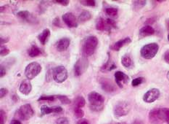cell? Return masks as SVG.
<instances>
[{"instance_id": "6da1fadb", "label": "cell", "mask_w": 169, "mask_h": 124, "mask_svg": "<svg viewBox=\"0 0 169 124\" xmlns=\"http://www.w3.org/2000/svg\"><path fill=\"white\" fill-rule=\"evenodd\" d=\"M88 99L92 110L95 111H100L102 110L104 98L101 94L96 91H92L88 95Z\"/></svg>"}, {"instance_id": "7a4b0ae2", "label": "cell", "mask_w": 169, "mask_h": 124, "mask_svg": "<svg viewBox=\"0 0 169 124\" xmlns=\"http://www.w3.org/2000/svg\"><path fill=\"white\" fill-rule=\"evenodd\" d=\"M98 45L97 38L94 36H89L85 40L83 51L87 56H92L94 53Z\"/></svg>"}, {"instance_id": "3957f363", "label": "cell", "mask_w": 169, "mask_h": 124, "mask_svg": "<svg viewBox=\"0 0 169 124\" xmlns=\"http://www.w3.org/2000/svg\"><path fill=\"white\" fill-rule=\"evenodd\" d=\"M159 46L156 43H150L143 46L141 49L140 53L145 59H151L153 57H155L157 51H158Z\"/></svg>"}, {"instance_id": "277c9868", "label": "cell", "mask_w": 169, "mask_h": 124, "mask_svg": "<svg viewBox=\"0 0 169 124\" xmlns=\"http://www.w3.org/2000/svg\"><path fill=\"white\" fill-rule=\"evenodd\" d=\"M42 71V66L37 62H31L25 69V75L28 80H32L36 78Z\"/></svg>"}, {"instance_id": "5b68a950", "label": "cell", "mask_w": 169, "mask_h": 124, "mask_svg": "<svg viewBox=\"0 0 169 124\" xmlns=\"http://www.w3.org/2000/svg\"><path fill=\"white\" fill-rule=\"evenodd\" d=\"M52 77L56 82L62 83L67 80L68 74H67V71L65 67L58 66L53 69Z\"/></svg>"}, {"instance_id": "8992f818", "label": "cell", "mask_w": 169, "mask_h": 124, "mask_svg": "<svg viewBox=\"0 0 169 124\" xmlns=\"http://www.w3.org/2000/svg\"><path fill=\"white\" fill-rule=\"evenodd\" d=\"M33 114H34V112H33V110L31 107V105H29V104H26V105H22L19 108V110H17L18 117L21 120L23 121H27L31 118H32Z\"/></svg>"}, {"instance_id": "52a82bcc", "label": "cell", "mask_w": 169, "mask_h": 124, "mask_svg": "<svg viewBox=\"0 0 169 124\" xmlns=\"http://www.w3.org/2000/svg\"><path fill=\"white\" fill-rule=\"evenodd\" d=\"M89 67V62L85 57L80 58L74 65V73L76 76H81L84 74Z\"/></svg>"}, {"instance_id": "ba28073f", "label": "cell", "mask_w": 169, "mask_h": 124, "mask_svg": "<svg viewBox=\"0 0 169 124\" xmlns=\"http://www.w3.org/2000/svg\"><path fill=\"white\" fill-rule=\"evenodd\" d=\"M131 110V105L130 104L127 102V101H122L118 102L116 105L114 109V113L116 116L121 117L124 116L129 112Z\"/></svg>"}, {"instance_id": "9c48e42d", "label": "cell", "mask_w": 169, "mask_h": 124, "mask_svg": "<svg viewBox=\"0 0 169 124\" xmlns=\"http://www.w3.org/2000/svg\"><path fill=\"white\" fill-rule=\"evenodd\" d=\"M160 96V91L157 89L149 90L143 96V100L147 103H152L156 101Z\"/></svg>"}, {"instance_id": "30bf717a", "label": "cell", "mask_w": 169, "mask_h": 124, "mask_svg": "<svg viewBox=\"0 0 169 124\" xmlns=\"http://www.w3.org/2000/svg\"><path fill=\"white\" fill-rule=\"evenodd\" d=\"M64 23L70 28H76L78 26V21L75 15L71 13H67L62 15Z\"/></svg>"}, {"instance_id": "8fae6325", "label": "cell", "mask_w": 169, "mask_h": 124, "mask_svg": "<svg viewBox=\"0 0 169 124\" xmlns=\"http://www.w3.org/2000/svg\"><path fill=\"white\" fill-rule=\"evenodd\" d=\"M115 78H116V82L119 87L123 88V84L127 83L128 81V77L127 74H124L122 72L118 71L115 73Z\"/></svg>"}, {"instance_id": "7c38bea8", "label": "cell", "mask_w": 169, "mask_h": 124, "mask_svg": "<svg viewBox=\"0 0 169 124\" xmlns=\"http://www.w3.org/2000/svg\"><path fill=\"white\" fill-rule=\"evenodd\" d=\"M70 43H71V40L68 38H62L56 42L55 46L58 51L63 52L68 48Z\"/></svg>"}, {"instance_id": "4fadbf2b", "label": "cell", "mask_w": 169, "mask_h": 124, "mask_svg": "<svg viewBox=\"0 0 169 124\" xmlns=\"http://www.w3.org/2000/svg\"><path fill=\"white\" fill-rule=\"evenodd\" d=\"M100 84L103 91L107 92V93H111V92H113L116 90L113 83L111 82V80H108V79H102L100 81Z\"/></svg>"}, {"instance_id": "5bb4252c", "label": "cell", "mask_w": 169, "mask_h": 124, "mask_svg": "<svg viewBox=\"0 0 169 124\" xmlns=\"http://www.w3.org/2000/svg\"><path fill=\"white\" fill-rule=\"evenodd\" d=\"M62 108L60 107H49L47 105H43L41 107V112L42 116H44V115L50 114V113H59V112H62Z\"/></svg>"}, {"instance_id": "9a60e30c", "label": "cell", "mask_w": 169, "mask_h": 124, "mask_svg": "<svg viewBox=\"0 0 169 124\" xmlns=\"http://www.w3.org/2000/svg\"><path fill=\"white\" fill-rule=\"evenodd\" d=\"M32 89V85H31L30 81L28 80H24L22 81V83L20 85L19 90L22 94H25V95H28L30 94Z\"/></svg>"}, {"instance_id": "2e32d148", "label": "cell", "mask_w": 169, "mask_h": 124, "mask_svg": "<svg viewBox=\"0 0 169 124\" xmlns=\"http://www.w3.org/2000/svg\"><path fill=\"white\" fill-rule=\"evenodd\" d=\"M17 16L22 20H23L25 21L28 22H33L34 21V17L28 11L23 10V11H19L17 13Z\"/></svg>"}, {"instance_id": "e0dca14e", "label": "cell", "mask_w": 169, "mask_h": 124, "mask_svg": "<svg viewBox=\"0 0 169 124\" xmlns=\"http://www.w3.org/2000/svg\"><path fill=\"white\" fill-rule=\"evenodd\" d=\"M157 115L161 121L169 122V108H161L157 110Z\"/></svg>"}, {"instance_id": "ac0fdd59", "label": "cell", "mask_w": 169, "mask_h": 124, "mask_svg": "<svg viewBox=\"0 0 169 124\" xmlns=\"http://www.w3.org/2000/svg\"><path fill=\"white\" fill-rule=\"evenodd\" d=\"M96 28L97 30L100 31H105V30H109L110 28L108 26L107 22H106V19L105 20L102 18H99L97 20V24H96Z\"/></svg>"}, {"instance_id": "d6986e66", "label": "cell", "mask_w": 169, "mask_h": 124, "mask_svg": "<svg viewBox=\"0 0 169 124\" xmlns=\"http://www.w3.org/2000/svg\"><path fill=\"white\" fill-rule=\"evenodd\" d=\"M49 36H50V31H49L48 29H45L38 36V39H39L42 45L44 46V45L47 43Z\"/></svg>"}, {"instance_id": "ffe728a7", "label": "cell", "mask_w": 169, "mask_h": 124, "mask_svg": "<svg viewBox=\"0 0 169 124\" xmlns=\"http://www.w3.org/2000/svg\"><path fill=\"white\" fill-rule=\"evenodd\" d=\"M131 42V39L130 38H125V39L123 40H121L118 41L117 42H116L113 46L111 47V48L112 50H114V51H119L121 48H123V46H125V45H127L128 43H130Z\"/></svg>"}, {"instance_id": "44dd1931", "label": "cell", "mask_w": 169, "mask_h": 124, "mask_svg": "<svg viewBox=\"0 0 169 124\" xmlns=\"http://www.w3.org/2000/svg\"><path fill=\"white\" fill-rule=\"evenodd\" d=\"M154 33V29L150 26H144L140 29V31H139V35H140L142 37H147V36L153 35Z\"/></svg>"}, {"instance_id": "7402d4cb", "label": "cell", "mask_w": 169, "mask_h": 124, "mask_svg": "<svg viewBox=\"0 0 169 124\" xmlns=\"http://www.w3.org/2000/svg\"><path fill=\"white\" fill-rule=\"evenodd\" d=\"M28 55L30 57L34 58L37 56H39L42 53L41 50H40L37 46H32L28 50Z\"/></svg>"}, {"instance_id": "603a6c76", "label": "cell", "mask_w": 169, "mask_h": 124, "mask_svg": "<svg viewBox=\"0 0 169 124\" xmlns=\"http://www.w3.org/2000/svg\"><path fill=\"white\" fill-rule=\"evenodd\" d=\"M121 63L126 68H131L133 66V61L129 56L125 55L121 58Z\"/></svg>"}, {"instance_id": "cb8c5ba5", "label": "cell", "mask_w": 169, "mask_h": 124, "mask_svg": "<svg viewBox=\"0 0 169 124\" xmlns=\"http://www.w3.org/2000/svg\"><path fill=\"white\" fill-rule=\"evenodd\" d=\"M157 110L158 109L152 110L150 112V120L153 123H157L161 121L158 118V115H157Z\"/></svg>"}, {"instance_id": "d4e9b609", "label": "cell", "mask_w": 169, "mask_h": 124, "mask_svg": "<svg viewBox=\"0 0 169 124\" xmlns=\"http://www.w3.org/2000/svg\"><path fill=\"white\" fill-rule=\"evenodd\" d=\"M92 19V15L91 13H90L89 11H83V12L81 13L79 17H78V20L80 22H85L89 21Z\"/></svg>"}, {"instance_id": "484cf974", "label": "cell", "mask_w": 169, "mask_h": 124, "mask_svg": "<svg viewBox=\"0 0 169 124\" xmlns=\"http://www.w3.org/2000/svg\"><path fill=\"white\" fill-rule=\"evenodd\" d=\"M116 66L114 63H111L110 62V59L107 60V62L105 63V64L103 65L101 68V71L102 72H106V71H111L114 68H116Z\"/></svg>"}, {"instance_id": "4316f807", "label": "cell", "mask_w": 169, "mask_h": 124, "mask_svg": "<svg viewBox=\"0 0 169 124\" xmlns=\"http://www.w3.org/2000/svg\"><path fill=\"white\" fill-rule=\"evenodd\" d=\"M74 104H75L76 107H78V108L83 107L86 104L85 99L83 96H78L75 99V100H74Z\"/></svg>"}, {"instance_id": "83f0119b", "label": "cell", "mask_w": 169, "mask_h": 124, "mask_svg": "<svg viewBox=\"0 0 169 124\" xmlns=\"http://www.w3.org/2000/svg\"><path fill=\"white\" fill-rule=\"evenodd\" d=\"M105 13L110 17H116L118 15V9L115 8H107L105 9Z\"/></svg>"}, {"instance_id": "f1b7e54d", "label": "cell", "mask_w": 169, "mask_h": 124, "mask_svg": "<svg viewBox=\"0 0 169 124\" xmlns=\"http://www.w3.org/2000/svg\"><path fill=\"white\" fill-rule=\"evenodd\" d=\"M147 2L146 1H134V10H139L145 5Z\"/></svg>"}, {"instance_id": "f546056e", "label": "cell", "mask_w": 169, "mask_h": 124, "mask_svg": "<svg viewBox=\"0 0 169 124\" xmlns=\"http://www.w3.org/2000/svg\"><path fill=\"white\" fill-rule=\"evenodd\" d=\"M57 98L59 99L60 101L62 104H64V105H68L71 102V100H70V99L68 97H67L66 96L64 95H57Z\"/></svg>"}, {"instance_id": "4dcf8cb0", "label": "cell", "mask_w": 169, "mask_h": 124, "mask_svg": "<svg viewBox=\"0 0 169 124\" xmlns=\"http://www.w3.org/2000/svg\"><path fill=\"white\" fill-rule=\"evenodd\" d=\"M73 112H74V115H75L76 117L77 118H82L83 116H84V111L81 109V108H78V107H75L73 110Z\"/></svg>"}, {"instance_id": "1f68e13d", "label": "cell", "mask_w": 169, "mask_h": 124, "mask_svg": "<svg viewBox=\"0 0 169 124\" xmlns=\"http://www.w3.org/2000/svg\"><path fill=\"white\" fill-rule=\"evenodd\" d=\"M80 3L84 6L87 7H94L96 5V2L94 0H84V1H80Z\"/></svg>"}, {"instance_id": "d6a6232c", "label": "cell", "mask_w": 169, "mask_h": 124, "mask_svg": "<svg viewBox=\"0 0 169 124\" xmlns=\"http://www.w3.org/2000/svg\"><path fill=\"white\" fill-rule=\"evenodd\" d=\"M7 121V114L4 110H0V124H4Z\"/></svg>"}, {"instance_id": "836d02e7", "label": "cell", "mask_w": 169, "mask_h": 124, "mask_svg": "<svg viewBox=\"0 0 169 124\" xmlns=\"http://www.w3.org/2000/svg\"><path fill=\"white\" fill-rule=\"evenodd\" d=\"M144 82V78H137L136 79H134V80H132V84L134 87H136L137 85L142 84Z\"/></svg>"}, {"instance_id": "e575fe53", "label": "cell", "mask_w": 169, "mask_h": 124, "mask_svg": "<svg viewBox=\"0 0 169 124\" xmlns=\"http://www.w3.org/2000/svg\"><path fill=\"white\" fill-rule=\"evenodd\" d=\"M55 124H69V121L66 118L62 117V118L57 119V121H55Z\"/></svg>"}, {"instance_id": "d590c367", "label": "cell", "mask_w": 169, "mask_h": 124, "mask_svg": "<svg viewBox=\"0 0 169 124\" xmlns=\"http://www.w3.org/2000/svg\"><path fill=\"white\" fill-rule=\"evenodd\" d=\"M55 100V97L53 96H42L40 97L38 101H52Z\"/></svg>"}, {"instance_id": "8d00e7d4", "label": "cell", "mask_w": 169, "mask_h": 124, "mask_svg": "<svg viewBox=\"0 0 169 124\" xmlns=\"http://www.w3.org/2000/svg\"><path fill=\"white\" fill-rule=\"evenodd\" d=\"M9 53H10V50L7 48L6 46H1V52H0V53H1L2 56H5L9 54Z\"/></svg>"}, {"instance_id": "74e56055", "label": "cell", "mask_w": 169, "mask_h": 124, "mask_svg": "<svg viewBox=\"0 0 169 124\" xmlns=\"http://www.w3.org/2000/svg\"><path fill=\"white\" fill-rule=\"evenodd\" d=\"M106 22L108 26H109L110 28H116V22H115L113 20L110 19H106Z\"/></svg>"}, {"instance_id": "f35d334b", "label": "cell", "mask_w": 169, "mask_h": 124, "mask_svg": "<svg viewBox=\"0 0 169 124\" xmlns=\"http://www.w3.org/2000/svg\"><path fill=\"white\" fill-rule=\"evenodd\" d=\"M55 3L60 4L63 6H67V4H69V1H67V0H57V1H54Z\"/></svg>"}, {"instance_id": "ab89813d", "label": "cell", "mask_w": 169, "mask_h": 124, "mask_svg": "<svg viewBox=\"0 0 169 124\" xmlns=\"http://www.w3.org/2000/svg\"><path fill=\"white\" fill-rule=\"evenodd\" d=\"M8 93V90L7 89H1V91H0V97L3 98Z\"/></svg>"}, {"instance_id": "60d3db41", "label": "cell", "mask_w": 169, "mask_h": 124, "mask_svg": "<svg viewBox=\"0 0 169 124\" xmlns=\"http://www.w3.org/2000/svg\"><path fill=\"white\" fill-rule=\"evenodd\" d=\"M53 25L54 26L57 27H61V25H60V21L59 18H55L53 21Z\"/></svg>"}, {"instance_id": "b9f144b4", "label": "cell", "mask_w": 169, "mask_h": 124, "mask_svg": "<svg viewBox=\"0 0 169 124\" xmlns=\"http://www.w3.org/2000/svg\"><path fill=\"white\" fill-rule=\"evenodd\" d=\"M163 58H164V60H165V62L169 64V51H167L165 53H164Z\"/></svg>"}, {"instance_id": "7bdbcfd3", "label": "cell", "mask_w": 169, "mask_h": 124, "mask_svg": "<svg viewBox=\"0 0 169 124\" xmlns=\"http://www.w3.org/2000/svg\"><path fill=\"white\" fill-rule=\"evenodd\" d=\"M0 74H1V78H2V77H4V75H5L6 74V69L4 67H3L2 66H1V69H0Z\"/></svg>"}, {"instance_id": "ee69618b", "label": "cell", "mask_w": 169, "mask_h": 124, "mask_svg": "<svg viewBox=\"0 0 169 124\" xmlns=\"http://www.w3.org/2000/svg\"><path fill=\"white\" fill-rule=\"evenodd\" d=\"M9 40V38H4V39H3V38L1 37V41H0V42H1V45H2L3 43H5V42H7Z\"/></svg>"}, {"instance_id": "f6af8a7d", "label": "cell", "mask_w": 169, "mask_h": 124, "mask_svg": "<svg viewBox=\"0 0 169 124\" xmlns=\"http://www.w3.org/2000/svg\"><path fill=\"white\" fill-rule=\"evenodd\" d=\"M10 124H22V123L18 120H12L10 122Z\"/></svg>"}, {"instance_id": "bcb514c9", "label": "cell", "mask_w": 169, "mask_h": 124, "mask_svg": "<svg viewBox=\"0 0 169 124\" xmlns=\"http://www.w3.org/2000/svg\"><path fill=\"white\" fill-rule=\"evenodd\" d=\"M132 124H145V123H144L143 121H139V120H137V121H134V122H133Z\"/></svg>"}, {"instance_id": "7dc6e473", "label": "cell", "mask_w": 169, "mask_h": 124, "mask_svg": "<svg viewBox=\"0 0 169 124\" xmlns=\"http://www.w3.org/2000/svg\"><path fill=\"white\" fill-rule=\"evenodd\" d=\"M77 124H89V123H88V122L86 120H81L78 121Z\"/></svg>"}, {"instance_id": "c3c4849f", "label": "cell", "mask_w": 169, "mask_h": 124, "mask_svg": "<svg viewBox=\"0 0 169 124\" xmlns=\"http://www.w3.org/2000/svg\"><path fill=\"white\" fill-rule=\"evenodd\" d=\"M167 78H168V80L169 81V72L167 73Z\"/></svg>"}, {"instance_id": "681fc988", "label": "cell", "mask_w": 169, "mask_h": 124, "mask_svg": "<svg viewBox=\"0 0 169 124\" xmlns=\"http://www.w3.org/2000/svg\"><path fill=\"white\" fill-rule=\"evenodd\" d=\"M168 41H169V34H168Z\"/></svg>"}, {"instance_id": "f907efd6", "label": "cell", "mask_w": 169, "mask_h": 124, "mask_svg": "<svg viewBox=\"0 0 169 124\" xmlns=\"http://www.w3.org/2000/svg\"><path fill=\"white\" fill-rule=\"evenodd\" d=\"M117 124H120V123H117Z\"/></svg>"}, {"instance_id": "816d5d0a", "label": "cell", "mask_w": 169, "mask_h": 124, "mask_svg": "<svg viewBox=\"0 0 169 124\" xmlns=\"http://www.w3.org/2000/svg\"><path fill=\"white\" fill-rule=\"evenodd\" d=\"M168 24H169V23H168Z\"/></svg>"}]
</instances>
